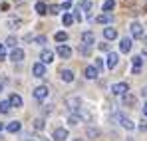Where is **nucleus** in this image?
I'll return each instance as SVG.
<instances>
[{
  "instance_id": "nucleus-1",
  "label": "nucleus",
  "mask_w": 147,
  "mask_h": 141,
  "mask_svg": "<svg viewBox=\"0 0 147 141\" xmlns=\"http://www.w3.org/2000/svg\"><path fill=\"white\" fill-rule=\"evenodd\" d=\"M127 92H129V86L125 84V82H119V84H113L111 86V94L113 95H127Z\"/></svg>"
},
{
  "instance_id": "nucleus-2",
  "label": "nucleus",
  "mask_w": 147,
  "mask_h": 141,
  "mask_svg": "<svg viewBox=\"0 0 147 141\" xmlns=\"http://www.w3.org/2000/svg\"><path fill=\"white\" fill-rule=\"evenodd\" d=\"M66 105H68L70 109H74V111H78L80 105H82V99H80L78 95H68V97H66Z\"/></svg>"
},
{
  "instance_id": "nucleus-3",
  "label": "nucleus",
  "mask_w": 147,
  "mask_h": 141,
  "mask_svg": "<svg viewBox=\"0 0 147 141\" xmlns=\"http://www.w3.org/2000/svg\"><path fill=\"white\" fill-rule=\"evenodd\" d=\"M117 62H119V56H117L115 52H109V54H107V60H105V66H107L109 70H113V68L117 66Z\"/></svg>"
},
{
  "instance_id": "nucleus-4",
  "label": "nucleus",
  "mask_w": 147,
  "mask_h": 141,
  "mask_svg": "<svg viewBox=\"0 0 147 141\" xmlns=\"http://www.w3.org/2000/svg\"><path fill=\"white\" fill-rule=\"evenodd\" d=\"M129 30H131V36H133V38H141V36H143V26L139 22H131Z\"/></svg>"
},
{
  "instance_id": "nucleus-5",
  "label": "nucleus",
  "mask_w": 147,
  "mask_h": 141,
  "mask_svg": "<svg viewBox=\"0 0 147 141\" xmlns=\"http://www.w3.org/2000/svg\"><path fill=\"white\" fill-rule=\"evenodd\" d=\"M32 74H34L36 78H44V76H46V66H44L42 62L34 64V66H32Z\"/></svg>"
},
{
  "instance_id": "nucleus-6",
  "label": "nucleus",
  "mask_w": 147,
  "mask_h": 141,
  "mask_svg": "<svg viewBox=\"0 0 147 141\" xmlns=\"http://www.w3.org/2000/svg\"><path fill=\"white\" fill-rule=\"evenodd\" d=\"M56 52H58V56H60V58H64V60H68V58H70V56H72V48L64 46V44H60V46H58V50H56Z\"/></svg>"
},
{
  "instance_id": "nucleus-7",
  "label": "nucleus",
  "mask_w": 147,
  "mask_h": 141,
  "mask_svg": "<svg viewBox=\"0 0 147 141\" xmlns=\"http://www.w3.org/2000/svg\"><path fill=\"white\" fill-rule=\"evenodd\" d=\"M10 60H12V62H22V60H24V50H22V48H14L12 54H10Z\"/></svg>"
},
{
  "instance_id": "nucleus-8",
  "label": "nucleus",
  "mask_w": 147,
  "mask_h": 141,
  "mask_svg": "<svg viewBox=\"0 0 147 141\" xmlns=\"http://www.w3.org/2000/svg\"><path fill=\"white\" fill-rule=\"evenodd\" d=\"M54 139H56V141L68 139V129H64V127H58V129H54Z\"/></svg>"
},
{
  "instance_id": "nucleus-9",
  "label": "nucleus",
  "mask_w": 147,
  "mask_h": 141,
  "mask_svg": "<svg viewBox=\"0 0 147 141\" xmlns=\"http://www.w3.org/2000/svg\"><path fill=\"white\" fill-rule=\"evenodd\" d=\"M40 60H42V64H50V62H54V52H52V50H42Z\"/></svg>"
},
{
  "instance_id": "nucleus-10",
  "label": "nucleus",
  "mask_w": 147,
  "mask_h": 141,
  "mask_svg": "<svg viewBox=\"0 0 147 141\" xmlns=\"http://www.w3.org/2000/svg\"><path fill=\"white\" fill-rule=\"evenodd\" d=\"M48 88H46V86H38V88H36V90H34V97H36V99H44V97H46V95H48Z\"/></svg>"
},
{
  "instance_id": "nucleus-11",
  "label": "nucleus",
  "mask_w": 147,
  "mask_h": 141,
  "mask_svg": "<svg viewBox=\"0 0 147 141\" xmlns=\"http://www.w3.org/2000/svg\"><path fill=\"white\" fill-rule=\"evenodd\" d=\"M82 42H84L86 46H92V44H96V36H94L92 32H84V34H82Z\"/></svg>"
},
{
  "instance_id": "nucleus-12",
  "label": "nucleus",
  "mask_w": 147,
  "mask_h": 141,
  "mask_svg": "<svg viewBox=\"0 0 147 141\" xmlns=\"http://www.w3.org/2000/svg\"><path fill=\"white\" fill-rule=\"evenodd\" d=\"M20 129H22V123H20V121H10V123L6 125V131H8V133H18Z\"/></svg>"
},
{
  "instance_id": "nucleus-13",
  "label": "nucleus",
  "mask_w": 147,
  "mask_h": 141,
  "mask_svg": "<svg viewBox=\"0 0 147 141\" xmlns=\"http://www.w3.org/2000/svg\"><path fill=\"white\" fill-rule=\"evenodd\" d=\"M84 74H86V78H88V80H96L99 72H98V68H96V66H88Z\"/></svg>"
},
{
  "instance_id": "nucleus-14",
  "label": "nucleus",
  "mask_w": 147,
  "mask_h": 141,
  "mask_svg": "<svg viewBox=\"0 0 147 141\" xmlns=\"http://www.w3.org/2000/svg\"><path fill=\"white\" fill-rule=\"evenodd\" d=\"M111 20H113V16H111L109 12H105V14H99L98 18H96V22H98V24H109Z\"/></svg>"
},
{
  "instance_id": "nucleus-15",
  "label": "nucleus",
  "mask_w": 147,
  "mask_h": 141,
  "mask_svg": "<svg viewBox=\"0 0 147 141\" xmlns=\"http://www.w3.org/2000/svg\"><path fill=\"white\" fill-rule=\"evenodd\" d=\"M119 50L127 54V52L131 50V38H121V42H119Z\"/></svg>"
},
{
  "instance_id": "nucleus-16",
  "label": "nucleus",
  "mask_w": 147,
  "mask_h": 141,
  "mask_svg": "<svg viewBox=\"0 0 147 141\" xmlns=\"http://www.w3.org/2000/svg\"><path fill=\"white\" fill-rule=\"evenodd\" d=\"M103 36H105V40H115L117 38V30L115 28H105L103 30Z\"/></svg>"
},
{
  "instance_id": "nucleus-17",
  "label": "nucleus",
  "mask_w": 147,
  "mask_h": 141,
  "mask_svg": "<svg viewBox=\"0 0 147 141\" xmlns=\"http://www.w3.org/2000/svg\"><path fill=\"white\" fill-rule=\"evenodd\" d=\"M10 103H12V107H22L24 101H22V97H20L18 94H12L10 95Z\"/></svg>"
},
{
  "instance_id": "nucleus-18",
  "label": "nucleus",
  "mask_w": 147,
  "mask_h": 141,
  "mask_svg": "<svg viewBox=\"0 0 147 141\" xmlns=\"http://www.w3.org/2000/svg\"><path fill=\"white\" fill-rule=\"evenodd\" d=\"M141 64H143L141 56H135V58H133V74H139V72H141Z\"/></svg>"
},
{
  "instance_id": "nucleus-19",
  "label": "nucleus",
  "mask_w": 147,
  "mask_h": 141,
  "mask_svg": "<svg viewBox=\"0 0 147 141\" xmlns=\"http://www.w3.org/2000/svg\"><path fill=\"white\" fill-rule=\"evenodd\" d=\"M36 12L42 16V14H48V4L46 2H36Z\"/></svg>"
},
{
  "instance_id": "nucleus-20",
  "label": "nucleus",
  "mask_w": 147,
  "mask_h": 141,
  "mask_svg": "<svg viewBox=\"0 0 147 141\" xmlns=\"http://www.w3.org/2000/svg\"><path fill=\"white\" fill-rule=\"evenodd\" d=\"M12 109V103H10V99H4V101H0V113H8Z\"/></svg>"
},
{
  "instance_id": "nucleus-21",
  "label": "nucleus",
  "mask_w": 147,
  "mask_h": 141,
  "mask_svg": "<svg viewBox=\"0 0 147 141\" xmlns=\"http://www.w3.org/2000/svg\"><path fill=\"white\" fill-rule=\"evenodd\" d=\"M60 76H62V80H64V82H68V84H70V82H74V72L72 70H62V74H60Z\"/></svg>"
},
{
  "instance_id": "nucleus-22",
  "label": "nucleus",
  "mask_w": 147,
  "mask_h": 141,
  "mask_svg": "<svg viewBox=\"0 0 147 141\" xmlns=\"http://www.w3.org/2000/svg\"><path fill=\"white\" fill-rule=\"evenodd\" d=\"M119 125H121V127H125V129H129V131H131V129H135V123H133L131 119H127V117H123Z\"/></svg>"
},
{
  "instance_id": "nucleus-23",
  "label": "nucleus",
  "mask_w": 147,
  "mask_h": 141,
  "mask_svg": "<svg viewBox=\"0 0 147 141\" xmlns=\"http://www.w3.org/2000/svg\"><path fill=\"white\" fill-rule=\"evenodd\" d=\"M6 26H8V28H18V26H22V20H20V18H10V20L6 22Z\"/></svg>"
},
{
  "instance_id": "nucleus-24",
  "label": "nucleus",
  "mask_w": 147,
  "mask_h": 141,
  "mask_svg": "<svg viewBox=\"0 0 147 141\" xmlns=\"http://www.w3.org/2000/svg\"><path fill=\"white\" fill-rule=\"evenodd\" d=\"M101 8H103V12H109V10H113V8H115V2H113V0H105Z\"/></svg>"
},
{
  "instance_id": "nucleus-25",
  "label": "nucleus",
  "mask_w": 147,
  "mask_h": 141,
  "mask_svg": "<svg viewBox=\"0 0 147 141\" xmlns=\"http://www.w3.org/2000/svg\"><path fill=\"white\" fill-rule=\"evenodd\" d=\"M123 105H135V97H133L131 94L123 95Z\"/></svg>"
},
{
  "instance_id": "nucleus-26",
  "label": "nucleus",
  "mask_w": 147,
  "mask_h": 141,
  "mask_svg": "<svg viewBox=\"0 0 147 141\" xmlns=\"http://www.w3.org/2000/svg\"><path fill=\"white\" fill-rule=\"evenodd\" d=\"M68 123H70V125H78V123H82V117H80L78 113H74V115L68 117Z\"/></svg>"
},
{
  "instance_id": "nucleus-27",
  "label": "nucleus",
  "mask_w": 147,
  "mask_h": 141,
  "mask_svg": "<svg viewBox=\"0 0 147 141\" xmlns=\"http://www.w3.org/2000/svg\"><path fill=\"white\" fill-rule=\"evenodd\" d=\"M74 20H76V18H74L72 14H64V18H62L64 26H72V24H74Z\"/></svg>"
},
{
  "instance_id": "nucleus-28",
  "label": "nucleus",
  "mask_w": 147,
  "mask_h": 141,
  "mask_svg": "<svg viewBox=\"0 0 147 141\" xmlns=\"http://www.w3.org/2000/svg\"><path fill=\"white\" fill-rule=\"evenodd\" d=\"M66 40H68L66 32H56V42H66Z\"/></svg>"
},
{
  "instance_id": "nucleus-29",
  "label": "nucleus",
  "mask_w": 147,
  "mask_h": 141,
  "mask_svg": "<svg viewBox=\"0 0 147 141\" xmlns=\"http://www.w3.org/2000/svg\"><path fill=\"white\" fill-rule=\"evenodd\" d=\"M34 129H38V131H40V129H44V119L40 117V119H34Z\"/></svg>"
},
{
  "instance_id": "nucleus-30",
  "label": "nucleus",
  "mask_w": 147,
  "mask_h": 141,
  "mask_svg": "<svg viewBox=\"0 0 147 141\" xmlns=\"http://www.w3.org/2000/svg\"><path fill=\"white\" fill-rule=\"evenodd\" d=\"M34 42H36V44H40V46H44V44L48 42V38H46V36H36V38H34Z\"/></svg>"
},
{
  "instance_id": "nucleus-31",
  "label": "nucleus",
  "mask_w": 147,
  "mask_h": 141,
  "mask_svg": "<svg viewBox=\"0 0 147 141\" xmlns=\"http://www.w3.org/2000/svg\"><path fill=\"white\" fill-rule=\"evenodd\" d=\"M60 10H62V6H50L48 8L50 14H60Z\"/></svg>"
},
{
  "instance_id": "nucleus-32",
  "label": "nucleus",
  "mask_w": 147,
  "mask_h": 141,
  "mask_svg": "<svg viewBox=\"0 0 147 141\" xmlns=\"http://www.w3.org/2000/svg\"><path fill=\"white\" fill-rule=\"evenodd\" d=\"M98 135H99L98 129H94V127H90V129H88V137H98Z\"/></svg>"
},
{
  "instance_id": "nucleus-33",
  "label": "nucleus",
  "mask_w": 147,
  "mask_h": 141,
  "mask_svg": "<svg viewBox=\"0 0 147 141\" xmlns=\"http://www.w3.org/2000/svg\"><path fill=\"white\" fill-rule=\"evenodd\" d=\"M80 54H82V56H88V54H90V46H86V44L80 46Z\"/></svg>"
},
{
  "instance_id": "nucleus-34",
  "label": "nucleus",
  "mask_w": 147,
  "mask_h": 141,
  "mask_svg": "<svg viewBox=\"0 0 147 141\" xmlns=\"http://www.w3.org/2000/svg\"><path fill=\"white\" fill-rule=\"evenodd\" d=\"M6 58V44H0V60Z\"/></svg>"
},
{
  "instance_id": "nucleus-35",
  "label": "nucleus",
  "mask_w": 147,
  "mask_h": 141,
  "mask_svg": "<svg viewBox=\"0 0 147 141\" xmlns=\"http://www.w3.org/2000/svg\"><path fill=\"white\" fill-rule=\"evenodd\" d=\"M6 46L14 48V46H16V38H12V36H10V38H8V40H6Z\"/></svg>"
},
{
  "instance_id": "nucleus-36",
  "label": "nucleus",
  "mask_w": 147,
  "mask_h": 141,
  "mask_svg": "<svg viewBox=\"0 0 147 141\" xmlns=\"http://www.w3.org/2000/svg\"><path fill=\"white\" fill-rule=\"evenodd\" d=\"M96 68H98V72H99V70H103V60H99V58L96 60Z\"/></svg>"
},
{
  "instance_id": "nucleus-37",
  "label": "nucleus",
  "mask_w": 147,
  "mask_h": 141,
  "mask_svg": "<svg viewBox=\"0 0 147 141\" xmlns=\"http://www.w3.org/2000/svg\"><path fill=\"white\" fill-rule=\"evenodd\" d=\"M80 12H82V8H78V10H76V14H74V18H76V20H82V14H80Z\"/></svg>"
},
{
  "instance_id": "nucleus-38",
  "label": "nucleus",
  "mask_w": 147,
  "mask_h": 141,
  "mask_svg": "<svg viewBox=\"0 0 147 141\" xmlns=\"http://www.w3.org/2000/svg\"><path fill=\"white\" fill-rule=\"evenodd\" d=\"M98 48L103 50V52H107V50H109V44H98Z\"/></svg>"
},
{
  "instance_id": "nucleus-39",
  "label": "nucleus",
  "mask_w": 147,
  "mask_h": 141,
  "mask_svg": "<svg viewBox=\"0 0 147 141\" xmlns=\"http://www.w3.org/2000/svg\"><path fill=\"white\" fill-rule=\"evenodd\" d=\"M139 129H141V131H147V121H141V123H139Z\"/></svg>"
},
{
  "instance_id": "nucleus-40",
  "label": "nucleus",
  "mask_w": 147,
  "mask_h": 141,
  "mask_svg": "<svg viewBox=\"0 0 147 141\" xmlns=\"http://www.w3.org/2000/svg\"><path fill=\"white\" fill-rule=\"evenodd\" d=\"M70 6H72V2H64L62 4V10H70Z\"/></svg>"
},
{
  "instance_id": "nucleus-41",
  "label": "nucleus",
  "mask_w": 147,
  "mask_h": 141,
  "mask_svg": "<svg viewBox=\"0 0 147 141\" xmlns=\"http://www.w3.org/2000/svg\"><path fill=\"white\" fill-rule=\"evenodd\" d=\"M141 95H145V97H147V86L143 88V90H141Z\"/></svg>"
},
{
  "instance_id": "nucleus-42",
  "label": "nucleus",
  "mask_w": 147,
  "mask_h": 141,
  "mask_svg": "<svg viewBox=\"0 0 147 141\" xmlns=\"http://www.w3.org/2000/svg\"><path fill=\"white\" fill-rule=\"evenodd\" d=\"M143 113L147 115V101H145V105H143Z\"/></svg>"
},
{
  "instance_id": "nucleus-43",
  "label": "nucleus",
  "mask_w": 147,
  "mask_h": 141,
  "mask_svg": "<svg viewBox=\"0 0 147 141\" xmlns=\"http://www.w3.org/2000/svg\"><path fill=\"white\" fill-rule=\"evenodd\" d=\"M2 129H6V127H4V123H0V131H2Z\"/></svg>"
},
{
  "instance_id": "nucleus-44",
  "label": "nucleus",
  "mask_w": 147,
  "mask_h": 141,
  "mask_svg": "<svg viewBox=\"0 0 147 141\" xmlns=\"http://www.w3.org/2000/svg\"><path fill=\"white\" fill-rule=\"evenodd\" d=\"M0 92H2V86H0Z\"/></svg>"
},
{
  "instance_id": "nucleus-45",
  "label": "nucleus",
  "mask_w": 147,
  "mask_h": 141,
  "mask_svg": "<svg viewBox=\"0 0 147 141\" xmlns=\"http://www.w3.org/2000/svg\"><path fill=\"white\" fill-rule=\"evenodd\" d=\"M78 141H82V139H78Z\"/></svg>"
}]
</instances>
